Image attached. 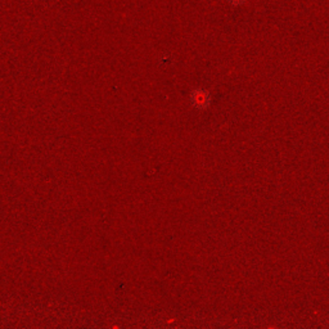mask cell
<instances>
[{
    "instance_id": "1",
    "label": "cell",
    "mask_w": 329,
    "mask_h": 329,
    "mask_svg": "<svg viewBox=\"0 0 329 329\" xmlns=\"http://www.w3.org/2000/svg\"><path fill=\"white\" fill-rule=\"evenodd\" d=\"M228 2L231 6H240V4L244 3V0H228Z\"/></svg>"
}]
</instances>
